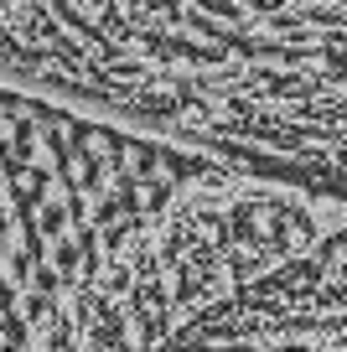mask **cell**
Masks as SVG:
<instances>
[{
  "mask_svg": "<svg viewBox=\"0 0 347 352\" xmlns=\"http://www.w3.org/2000/svg\"><path fill=\"white\" fill-rule=\"evenodd\" d=\"M285 239L270 187L0 83V352H156Z\"/></svg>",
  "mask_w": 347,
  "mask_h": 352,
  "instance_id": "obj_1",
  "label": "cell"
}]
</instances>
